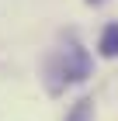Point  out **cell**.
<instances>
[{"mask_svg":"<svg viewBox=\"0 0 118 121\" xmlns=\"http://www.w3.org/2000/svg\"><path fill=\"white\" fill-rule=\"evenodd\" d=\"M49 73L59 76L52 90H59L63 83H80L83 76H90V56H87L80 45H70L66 52H59V59H56L52 66H49Z\"/></svg>","mask_w":118,"mask_h":121,"instance_id":"obj_1","label":"cell"},{"mask_svg":"<svg viewBox=\"0 0 118 121\" xmlns=\"http://www.w3.org/2000/svg\"><path fill=\"white\" fill-rule=\"evenodd\" d=\"M97 48H101V56H104V59H115V56H118V24H108V28H104Z\"/></svg>","mask_w":118,"mask_h":121,"instance_id":"obj_2","label":"cell"},{"mask_svg":"<svg viewBox=\"0 0 118 121\" xmlns=\"http://www.w3.org/2000/svg\"><path fill=\"white\" fill-rule=\"evenodd\" d=\"M90 111H94V107H90V100H80L76 107H73V114H70L66 121H90Z\"/></svg>","mask_w":118,"mask_h":121,"instance_id":"obj_3","label":"cell"},{"mask_svg":"<svg viewBox=\"0 0 118 121\" xmlns=\"http://www.w3.org/2000/svg\"><path fill=\"white\" fill-rule=\"evenodd\" d=\"M90 4H101V0H90Z\"/></svg>","mask_w":118,"mask_h":121,"instance_id":"obj_4","label":"cell"}]
</instances>
